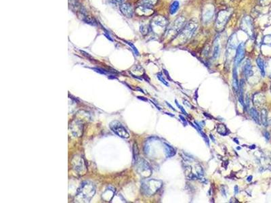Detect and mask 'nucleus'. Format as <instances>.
<instances>
[{
    "label": "nucleus",
    "instance_id": "nucleus-36",
    "mask_svg": "<svg viewBox=\"0 0 271 203\" xmlns=\"http://www.w3.org/2000/svg\"><path fill=\"white\" fill-rule=\"evenodd\" d=\"M252 177H252L251 175H250V176H249V177H247V180L248 181V182H251V179H252Z\"/></svg>",
    "mask_w": 271,
    "mask_h": 203
},
{
    "label": "nucleus",
    "instance_id": "nucleus-37",
    "mask_svg": "<svg viewBox=\"0 0 271 203\" xmlns=\"http://www.w3.org/2000/svg\"><path fill=\"white\" fill-rule=\"evenodd\" d=\"M234 141H235V142L237 143V144H238V142L237 141V140L235 138V139H234Z\"/></svg>",
    "mask_w": 271,
    "mask_h": 203
},
{
    "label": "nucleus",
    "instance_id": "nucleus-5",
    "mask_svg": "<svg viewBox=\"0 0 271 203\" xmlns=\"http://www.w3.org/2000/svg\"><path fill=\"white\" fill-rule=\"evenodd\" d=\"M185 19L184 17H178L176 20H174L173 23L171 25L169 28V30L168 31V34L171 35L173 34L175 35L178 34L180 31L183 29L184 27V24H185Z\"/></svg>",
    "mask_w": 271,
    "mask_h": 203
},
{
    "label": "nucleus",
    "instance_id": "nucleus-9",
    "mask_svg": "<svg viewBox=\"0 0 271 203\" xmlns=\"http://www.w3.org/2000/svg\"><path fill=\"white\" fill-rule=\"evenodd\" d=\"M197 28V25L194 23H189V24H187V25H186L185 27L183 28L182 31L181 32L182 33H180V36H182V38L186 39H190L191 37H192L193 34L194 33V32L195 31Z\"/></svg>",
    "mask_w": 271,
    "mask_h": 203
},
{
    "label": "nucleus",
    "instance_id": "nucleus-13",
    "mask_svg": "<svg viewBox=\"0 0 271 203\" xmlns=\"http://www.w3.org/2000/svg\"><path fill=\"white\" fill-rule=\"evenodd\" d=\"M213 15H214V10L212 9V7L208 6L203 12L202 19H203V20L205 23H208V21L211 20Z\"/></svg>",
    "mask_w": 271,
    "mask_h": 203
},
{
    "label": "nucleus",
    "instance_id": "nucleus-2",
    "mask_svg": "<svg viewBox=\"0 0 271 203\" xmlns=\"http://www.w3.org/2000/svg\"><path fill=\"white\" fill-rule=\"evenodd\" d=\"M163 183L161 180L155 179H146L141 184L142 192L146 196H152L160 190Z\"/></svg>",
    "mask_w": 271,
    "mask_h": 203
},
{
    "label": "nucleus",
    "instance_id": "nucleus-33",
    "mask_svg": "<svg viewBox=\"0 0 271 203\" xmlns=\"http://www.w3.org/2000/svg\"><path fill=\"white\" fill-rule=\"evenodd\" d=\"M179 117L180 118V119H181V120H182L184 123H186V125H187V122H186V119H184V118L182 117V115H180V116H179Z\"/></svg>",
    "mask_w": 271,
    "mask_h": 203
},
{
    "label": "nucleus",
    "instance_id": "nucleus-38",
    "mask_svg": "<svg viewBox=\"0 0 271 203\" xmlns=\"http://www.w3.org/2000/svg\"><path fill=\"white\" fill-rule=\"evenodd\" d=\"M261 1H262V0H261Z\"/></svg>",
    "mask_w": 271,
    "mask_h": 203
},
{
    "label": "nucleus",
    "instance_id": "nucleus-19",
    "mask_svg": "<svg viewBox=\"0 0 271 203\" xmlns=\"http://www.w3.org/2000/svg\"><path fill=\"white\" fill-rule=\"evenodd\" d=\"M217 132L222 136H226L230 133L229 130L227 129L226 126L224 124H219L217 126Z\"/></svg>",
    "mask_w": 271,
    "mask_h": 203
},
{
    "label": "nucleus",
    "instance_id": "nucleus-8",
    "mask_svg": "<svg viewBox=\"0 0 271 203\" xmlns=\"http://www.w3.org/2000/svg\"><path fill=\"white\" fill-rule=\"evenodd\" d=\"M167 20L165 18L161 16H158L155 17L151 24V31L155 29L156 28H160V30L164 31L167 26Z\"/></svg>",
    "mask_w": 271,
    "mask_h": 203
},
{
    "label": "nucleus",
    "instance_id": "nucleus-23",
    "mask_svg": "<svg viewBox=\"0 0 271 203\" xmlns=\"http://www.w3.org/2000/svg\"><path fill=\"white\" fill-rule=\"evenodd\" d=\"M250 114H251V117L253 118V119H254V121L256 123H258V125H260V117H259V114H258V111L256 110L255 108H251L250 109Z\"/></svg>",
    "mask_w": 271,
    "mask_h": 203
},
{
    "label": "nucleus",
    "instance_id": "nucleus-21",
    "mask_svg": "<svg viewBox=\"0 0 271 203\" xmlns=\"http://www.w3.org/2000/svg\"><path fill=\"white\" fill-rule=\"evenodd\" d=\"M256 63L258 64V67H259L260 72H261V74L263 76V77H264L265 76V68H264V63L263 60L261 58H258L257 60H256Z\"/></svg>",
    "mask_w": 271,
    "mask_h": 203
},
{
    "label": "nucleus",
    "instance_id": "nucleus-35",
    "mask_svg": "<svg viewBox=\"0 0 271 203\" xmlns=\"http://www.w3.org/2000/svg\"><path fill=\"white\" fill-rule=\"evenodd\" d=\"M166 104H168V106L169 107H170V108H172V109L173 110H174V111H176V109H174V108H173V106H172V105H171V104H169L168 102H166Z\"/></svg>",
    "mask_w": 271,
    "mask_h": 203
},
{
    "label": "nucleus",
    "instance_id": "nucleus-28",
    "mask_svg": "<svg viewBox=\"0 0 271 203\" xmlns=\"http://www.w3.org/2000/svg\"><path fill=\"white\" fill-rule=\"evenodd\" d=\"M157 78H158V79L159 80H160V81H161L163 83H164V85H167V86H168L169 85H168V83L166 81L165 79H164V77H163V76H162V75L161 74V73H158L157 74Z\"/></svg>",
    "mask_w": 271,
    "mask_h": 203
},
{
    "label": "nucleus",
    "instance_id": "nucleus-3",
    "mask_svg": "<svg viewBox=\"0 0 271 203\" xmlns=\"http://www.w3.org/2000/svg\"><path fill=\"white\" fill-rule=\"evenodd\" d=\"M109 127L115 134L123 139H128L129 133L127 129L118 121H113L109 123Z\"/></svg>",
    "mask_w": 271,
    "mask_h": 203
},
{
    "label": "nucleus",
    "instance_id": "nucleus-26",
    "mask_svg": "<svg viewBox=\"0 0 271 203\" xmlns=\"http://www.w3.org/2000/svg\"><path fill=\"white\" fill-rule=\"evenodd\" d=\"M220 54V45L219 44H216L214 46V52H213V58L214 59H216L218 57V55Z\"/></svg>",
    "mask_w": 271,
    "mask_h": 203
},
{
    "label": "nucleus",
    "instance_id": "nucleus-6",
    "mask_svg": "<svg viewBox=\"0 0 271 203\" xmlns=\"http://www.w3.org/2000/svg\"><path fill=\"white\" fill-rule=\"evenodd\" d=\"M73 168L79 174H84L86 171V166L85 162L81 157H75L72 161Z\"/></svg>",
    "mask_w": 271,
    "mask_h": 203
},
{
    "label": "nucleus",
    "instance_id": "nucleus-30",
    "mask_svg": "<svg viewBox=\"0 0 271 203\" xmlns=\"http://www.w3.org/2000/svg\"><path fill=\"white\" fill-rule=\"evenodd\" d=\"M68 1H69V3L71 5V6L74 7V8H76V7L78 6L77 0H68Z\"/></svg>",
    "mask_w": 271,
    "mask_h": 203
},
{
    "label": "nucleus",
    "instance_id": "nucleus-31",
    "mask_svg": "<svg viewBox=\"0 0 271 203\" xmlns=\"http://www.w3.org/2000/svg\"><path fill=\"white\" fill-rule=\"evenodd\" d=\"M127 43H128V45H129L130 47H131V48H132V50H133V52H134V53L136 54V55H138L139 53H138V50H137V49H136V47H135L134 45H133L132 43H129V42H127Z\"/></svg>",
    "mask_w": 271,
    "mask_h": 203
},
{
    "label": "nucleus",
    "instance_id": "nucleus-1",
    "mask_svg": "<svg viewBox=\"0 0 271 203\" xmlns=\"http://www.w3.org/2000/svg\"><path fill=\"white\" fill-rule=\"evenodd\" d=\"M96 193V186L90 181L83 182L78 188L75 200L79 202H88Z\"/></svg>",
    "mask_w": 271,
    "mask_h": 203
},
{
    "label": "nucleus",
    "instance_id": "nucleus-25",
    "mask_svg": "<svg viewBox=\"0 0 271 203\" xmlns=\"http://www.w3.org/2000/svg\"><path fill=\"white\" fill-rule=\"evenodd\" d=\"M140 30L141 33L143 35H147L151 31V28L149 26H147V25H142V26H140Z\"/></svg>",
    "mask_w": 271,
    "mask_h": 203
},
{
    "label": "nucleus",
    "instance_id": "nucleus-32",
    "mask_svg": "<svg viewBox=\"0 0 271 203\" xmlns=\"http://www.w3.org/2000/svg\"><path fill=\"white\" fill-rule=\"evenodd\" d=\"M264 137H266V139L267 140H269L270 139V134H269V132H265L264 133Z\"/></svg>",
    "mask_w": 271,
    "mask_h": 203
},
{
    "label": "nucleus",
    "instance_id": "nucleus-34",
    "mask_svg": "<svg viewBox=\"0 0 271 203\" xmlns=\"http://www.w3.org/2000/svg\"><path fill=\"white\" fill-rule=\"evenodd\" d=\"M234 194H238V186H234Z\"/></svg>",
    "mask_w": 271,
    "mask_h": 203
},
{
    "label": "nucleus",
    "instance_id": "nucleus-11",
    "mask_svg": "<svg viewBox=\"0 0 271 203\" xmlns=\"http://www.w3.org/2000/svg\"><path fill=\"white\" fill-rule=\"evenodd\" d=\"M244 57H245L244 43H240L239 45H238L237 50L235 59H234V65H235L236 67H238V65H239V64L242 62V60H243Z\"/></svg>",
    "mask_w": 271,
    "mask_h": 203
},
{
    "label": "nucleus",
    "instance_id": "nucleus-17",
    "mask_svg": "<svg viewBox=\"0 0 271 203\" xmlns=\"http://www.w3.org/2000/svg\"><path fill=\"white\" fill-rule=\"evenodd\" d=\"M165 154L167 157H172L176 154V150L172 146H169L168 144H164Z\"/></svg>",
    "mask_w": 271,
    "mask_h": 203
},
{
    "label": "nucleus",
    "instance_id": "nucleus-10",
    "mask_svg": "<svg viewBox=\"0 0 271 203\" xmlns=\"http://www.w3.org/2000/svg\"><path fill=\"white\" fill-rule=\"evenodd\" d=\"M241 27L246 33L251 36L254 32V28H253V23L250 18L248 16H245L241 21Z\"/></svg>",
    "mask_w": 271,
    "mask_h": 203
},
{
    "label": "nucleus",
    "instance_id": "nucleus-16",
    "mask_svg": "<svg viewBox=\"0 0 271 203\" xmlns=\"http://www.w3.org/2000/svg\"><path fill=\"white\" fill-rule=\"evenodd\" d=\"M243 72L245 77L248 78L251 75V63L249 60L245 62L243 66Z\"/></svg>",
    "mask_w": 271,
    "mask_h": 203
},
{
    "label": "nucleus",
    "instance_id": "nucleus-14",
    "mask_svg": "<svg viewBox=\"0 0 271 203\" xmlns=\"http://www.w3.org/2000/svg\"><path fill=\"white\" fill-rule=\"evenodd\" d=\"M115 190L113 188H108L103 194V198L106 201H110L114 197Z\"/></svg>",
    "mask_w": 271,
    "mask_h": 203
},
{
    "label": "nucleus",
    "instance_id": "nucleus-24",
    "mask_svg": "<svg viewBox=\"0 0 271 203\" xmlns=\"http://www.w3.org/2000/svg\"><path fill=\"white\" fill-rule=\"evenodd\" d=\"M133 162H134V163H136L137 161L138 160V157H139V150L136 144H133Z\"/></svg>",
    "mask_w": 271,
    "mask_h": 203
},
{
    "label": "nucleus",
    "instance_id": "nucleus-4",
    "mask_svg": "<svg viewBox=\"0 0 271 203\" xmlns=\"http://www.w3.org/2000/svg\"><path fill=\"white\" fill-rule=\"evenodd\" d=\"M137 171L143 177H148L151 175V169L148 162L144 159H138L136 162Z\"/></svg>",
    "mask_w": 271,
    "mask_h": 203
},
{
    "label": "nucleus",
    "instance_id": "nucleus-18",
    "mask_svg": "<svg viewBox=\"0 0 271 203\" xmlns=\"http://www.w3.org/2000/svg\"><path fill=\"white\" fill-rule=\"evenodd\" d=\"M180 8V3L178 1H173L172 3L170 6H169V12L170 13V14H176L177 12H178V10H179Z\"/></svg>",
    "mask_w": 271,
    "mask_h": 203
},
{
    "label": "nucleus",
    "instance_id": "nucleus-20",
    "mask_svg": "<svg viewBox=\"0 0 271 203\" xmlns=\"http://www.w3.org/2000/svg\"><path fill=\"white\" fill-rule=\"evenodd\" d=\"M243 90H244V82L242 80L240 82L239 86V97H238V100L239 102L243 106H245L244 104V97H243Z\"/></svg>",
    "mask_w": 271,
    "mask_h": 203
},
{
    "label": "nucleus",
    "instance_id": "nucleus-7",
    "mask_svg": "<svg viewBox=\"0 0 271 203\" xmlns=\"http://www.w3.org/2000/svg\"><path fill=\"white\" fill-rule=\"evenodd\" d=\"M230 15V12L228 10L220 11L216 19V27L220 28L225 27L229 19Z\"/></svg>",
    "mask_w": 271,
    "mask_h": 203
},
{
    "label": "nucleus",
    "instance_id": "nucleus-15",
    "mask_svg": "<svg viewBox=\"0 0 271 203\" xmlns=\"http://www.w3.org/2000/svg\"><path fill=\"white\" fill-rule=\"evenodd\" d=\"M237 67L235 65L234 66L233 68V88L234 89L236 92H238V90L239 89V83H238V75H237Z\"/></svg>",
    "mask_w": 271,
    "mask_h": 203
},
{
    "label": "nucleus",
    "instance_id": "nucleus-27",
    "mask_svg": "<svg viewBox=\"0 0 271 203\" xmlns=\"http://www.w3.org/2000/svg\"><path fill=\"white\" fill-rule=\"evenodd\" d=\"M198 131L200 132L201 135L202 136V137H203V139H204V140L205 141V142L207 143V144L208 145V146H209V138L208 137V136H206V134H205L203 131H201V129L198 130Z\"/></svg>",
    "mask_w": 271,
    "mask_h": 203
},
{
    "label": "nucleus",
    "instance_id": "nucleus-29",
    "mask_svg": "<svg viewBox=\"0 0 271 203\" xmlns=\"http://www.w3.org/2000/svg\"><path fill=\"white\" fill-rule=\"evenodd\" d=\"M175 102H176V104L177 105V106H178L179 108H180V110H181L183 113H184V114H185V115H186V116H189L188 115V114H187V112H186V111L184 109V108L182 106H180V105L178 104V101H177L176 100H175Z\"/></svg>",
    "mask_w": 271,
    "mask_h": 203
},
{
    "label": "nucleus",
    "instance_id": "nucleus-22",
    "mask_svg": "<svg viewBox=\"0 0 271 203\" xmlns=\"http://www.w3.org/2000/svg\"><path fill=\"white\" fill-rule=\"evenodd\" d=\"M268 112L266 109H262L261 111V121L264 126L266 127L268 125Z\"/></svg>",
    "mask_w": 271,
    "mask_h": 203
},
{
    "label": "nucleus",
    "instance_id": "nucleus-12",
    "mask_svg": "<svg viewBox=\"0 0 271 203\" xmlns=\"http://www.w3.org/2000/svg\"><path fill=\"white\" fill-rule=\"evenodd\" d=\"M120 10L121 13L127 18H132L133 11L132 6L128 3H123L120 6Z\"/></svg>",
    "mask_w": 271,
    "mask_h": 203
}]
</instances>
